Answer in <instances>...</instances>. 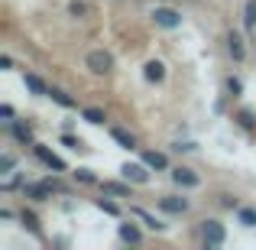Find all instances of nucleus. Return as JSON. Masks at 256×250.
Here are the masks:
<instances>
[{"instance_id":"bb28decb","label":"nucleus","mask_w":256,"mask_h":250,"mask_svg":"<svg viewBox=\"0 0 256 250\" xmlns=\"http://www.w3.org/2000/svg\"><path fill=\"white\" fill-rule=\"evenodd\" d=\"M237 120H240L244 127H256V117H253L250 111H240V114H237Z\"/></svg>"},{"instance_id":"7c9ffc66","label":"nucleus","mask_w":256,"mask_h":250,"mask_svg":"<svg viewBox=\"0 0 256 250\" xmlns=\"http://www.w3.org/2000/svg\"><path fill=\"white\" fill-rule=\"evenodd\" d=\"M0 117H4V120H13V107L10 104H0Z\"/></svg>"},{"instance_id":"a878e982","label":"nucleus","mask_w":256,"mask_h":250,"mask_svg":"<svg viewBox=\"0 0 256 250\" xmlns=\"http://www.w3.org/2000/svg\"><path fill=\"white\" fill-rule=\"evenodd\" d=\"M13 166H16V159H13L10 153H4V156H0V175H6V172H10Z\"/></svg>"},{"instance_id":"aec40b11","label":"nucleus","mask_w":256,"mask_h":250,"mask_svg":"<svg viewBox=\"0 0 256 250\" xmlns=\"http://www.w3.org/2000/svg\"><path fill=\"white\" fill-rule=\"evenodd\" d=\"M82 117L88 120V124H104V111H100V107H84V111H82Z\"/></svg>"},{"instance_id":"cd10ccee","label":"nucleus","mask_w":256,"mask_h":250,"mask_svg":"<svg viewBox=\"0 0 256 250\" xmlns=\"http://www.w3.org/2000/svg\"><path fill=\"white\" fill-rule=\"evenodd\" d=\"M62 143H65V146H72V150H84V143H82V140H78V137H68V133L62 137Z\"/></svg>"},{"instance_id":"412c9836","label":"nucleus","mask_w":256,"mask_h":250,"mask_svg":"<svg viewBox=\"0 0 256 250\" xmlns=\"http://www.w3.org/2000/svg\"><path fill=\"white\" fill-rule=\"evenodd\" d=\"M237 218L244 227H256V211L253 208H237Z\"/></svg>"},{"instance_id":"393cba45","label":"nucleus","mask_w":256,"mask_h":250,"mask_svg":"<svg viewBox=\"0 0 256 250\" xmlns=\"http://www.w3.org/2000/svg\"><path fill=\"white\" fill-rule=\"evenodd\" d=\"M75 179H78V182H84V185H94V182H98V175H94L91 169H78Z\"/></svg>"},{"instance_id":"6ab92c4d","label":"nucleus","mask_w":256,"mask_h":250,"mask_svg":"<svg viewBox=\"0 0 256 250\" xmlns=\"http://www.w3.org/2000/svg\"><path fill=\"white\" fill-rule=\"evenodd\" d=\"M23 82H26V88H30L32 94H49V85H46V82H42L39 75H26Z\"/></svg>"},{"instance_id":"f8f14e48","label":"nucleus","mask_w":256,"mask_h":250,"mask_svg":"<svg viewBox=\"0 0 256 250\" xmlns=\"http://www.w3.org/2000/svg\"><path fill=\"white\" fill-rule=\"evenodd\" d=\"M143 163L150 166V169H159V172H162V169H169L166 153H156V150H146V153H143Z\"/></svg>"},{"instance_id":"c756f323","label":"nucleus","mask_w":256,"mask_h":250,"mask_svg":"<svg viewBox=\"0 0 256 250\" xmlns=\"http://www.w3.org/2000/svg\"><path fill=\"white\" fill-rule=\"evenodd\" d=\"M220 205L224 208H237V198H234V195H220Z\"/></svg>"},{"instance_id":"2eb2a0df","label":"nucleus","mask_w":256,"mask_h":250,"mask_svg":"<svg viewBox=\"0 0 256 250\" xmlns=\"http://www.w3.org/2000/svg\"><path fill=\"white\" fill-rule=\"evenodd\" d=\"M46 98H52L58 107H75V98H72L68 91H62V88H49V94Z\"/></svg>"},{"instance_id":"9d476101","label":"nucleus","mask_w":256,"mask_h":250,"mask_svg":"<svg viewBox=\"0 0 256 250\" xmlns=\"http://www.w3.org/2000/svg\"><path fill=\"white\" fill-rule=\"evenodd\" d=\"M143 78H146V82H152V85H159L166 78V65L159 62V59H150V62L143 65Z\"/></svg>"},{"instance_id":"6e6552de","label":"nucleus","mask_w":256,"mask_h":250,"mask_svg":"<svg viewBox=\"0 0 256 250\" xmlns=\"http://www.w3.org/2000/svg\"><path fill=\"white\" fill-rule=\"evenodd\" d=\"M146 169L150 166H140V163H126L124 169H120V172H124V179L126 182H136V185H146V182H150V172H146Z\"/></svg>"},{"instance_id":"39448f33","label":"nucleus","mask_w":256,"mask_h":250,"mask_svg":"<svg viewBox=\"0 0 256 250\" xmlns=\"http://www.w3.org/2000/svg\"><path fill=\"white\" fill-rule=\"evenodd\" d=\"M58 188V182H52V179H46V182H26L23 185V192L30 195V198H49L52 192Z\"/></svg>"},{"instance_id":"b1692460","label":"nucleus","mask_w":256,"mask_h":250,"mask_svg":"<svg viewBox=\"0 0 256 250\" xmlns=\"http://www.w3.org/2000/svg\"><path fill=\"white\" fill-rule=\"evenodd\" d=\"M20 221H23V224H26V227H30V231H32V234H42V231H39V221H36V214H30V211H23V214H20Z\"/></svg>"},{"instance_id":"f3484780","label":"nucleus","mask_w":256,"mask_h":250,"mask_svg":"<svg viewBox=\"0 0 256 250\" xmlns=\"http://www.w3.org/2000/svg\"><path fill=\"white\" fill-rule=\"evenodd\" d=\"M120 240H126V244H140V240H143V231H140L136 224H120Z\"/></svg>"},{"instance_id":"f257e3e1","label":"nucleus","mask_w":256,"mask_h":250,"mask_svg":"<svg viewBox=\"0 0 256 250\" xmlns=\"http://www.w3.org/2000/svg\"><path fill=\"white\" fill-rule=\"evenodd\" d=\"M84 65H88V72H94V75H110L114 72V56L107 49H91L88 59H84Z\"/></svg>"},{"instance_id":"20e7f679","label":"nucleus","mask_w":256,"mask_h":250,"mask_svg":"<svg viewBox=\"0 0 256 250\" xmlns=\"http://www.w3.org/2000/svg\"><path fill=\"white\" fill-rule=\"evenodd\" d=\"M172 182H175V185H182V188H198L201 185V175L194 172V169H188V166H175L172 169Z\"/></svg>"},{"instance_id":"1a4fd4ad","label":"nucleus","mask_w":256,"mask_h":250,"mask_svg":"<svg viewBox=\"0 0 256 250\" xmlns=\"http://www.w3.org/2000/svg\"><path fill=\"white\" fill-rule=\"evenodd\" d=\"M32 150H36V156L42 159V163L49 166V169H56V172H65V163H62V159H58L56 153L49 150V146H42V143H32Z\"/></svg>"},{"instance_id":"dca6fc26","label":"nucleus","mask_w":256,"mask_h":250,"mask_svg":"<svg viewBox=\"0 0 256 250\" xmlns=\"http://www.w3.org/2000/svg\"><path fill=\"white\" fill-rule=\"evenodd\" d=\"M110 137L117 140V143L124 146V150H136V137H133V133H126V130H120V127H114Z\"/></svg>"},{"instance_id":"7ed1b4c3","label":"nucleus","mask_w":256,"mask_h":250,"mask_svg":"<svg viewBox=\"0 0 256 250\" xmlns=\"http://www.w3.org/2000/svg\"><path fill=\"white\" fill-rule=\"evenodd\" d=\"M152 20H156V26H162V30H178L182 26V13L172 10V7H156V10H152Z\"/></svg>"},{"instance_id":"f03ea898","label":"nucleus","mask_w":256,"mask_h":250,"mask_svg":"<svg viewBox=\"0 0 256 250\" xmlns=\"http://www.w3.org/2000/svg\"><path fill=\"white\" fill-rule=\"evenodd\" d=\"M201 237H204V244L208 247H220L227 240V231H224V224L220 221H201Z\"/></svg>"},{"instance_id":"5701e85b","label":"nucleus","mask_w":256,"mask_h":250,"mask_svg":"<svg viewBox=\"0 0 256 250\" xmlns=\"http://www.w3.org/2000/svg\"><path fill=\"white\" fill-rule=\"evenodd\" d=\"M94 205H98V208H100V211H104V214H110V218H117V214H120V208L114 205V201H107V198H98V201H94Z\"/></svg>"},{"instance_id":"a211bd4d","label":"nucleus","mask_w":256,"mask_h":250,"mask_svg":"<svg viewBox=\"0 0 256 250\" xmlns=\"http://www.w3.org/2000/svg\"><path fill=\"white\" fill-rule=\"evenodd\" d=\"M244 26H246V33L256 30V0H246L244 4Z\"/></svg>"},{"instance_id":"ddd939ff","label":"nucleus","mask_w":256,"mask_h":250,"mask_svg":"<svg viewBox=\"0 0 256 250\" xmlns=\"http://www.w3.org/2000/svg\"><path fill=\"white\" fill-rule=\"evenodd\" d=\"M100 188H104V195H120V198H133V195H130V185H126V182H100Z\"/></svg>"},{"instance_id":"423d86ee","label":"nucleus","mask_w":256,"mask_h":250,"mask_svg":"<svg viewBox=\"0 0 256 250\" xmlns=\"http://www.w3.org/2000/svg\"><path fill=\"white\" fill-rule=\"evenodd\" d=\"M227 52H230L234 62H244V59H246V43H244V36H240L237 30L227 33Z\"/></svg>"},{"instance_id":"4468645a","label":"nucleus","mask_w":256,"mask_h":250,"mask_svg":"<svg viewBox=\"0 0 256 250\" xmlns=\"http://www.w3.org/2000/svg\"><path fill=\"white\" fill-rule=\"evenodd\" d=\"M10 130H13V137H16L20 143H36V140H32V127L20 124V120H10Z\"/></svg>"},{"instance_id":"473e14b6","label":"nucleus","mask_w":256,"mask_h":250,"mask_svg":"<svg viewBox=\"0 0 256 250\" xmlns=\"http://www.w3.org/2000/svg\"><path fill=\"white\" fill-rule=\"evenodd\" d=\"M0 69L10 72V69H13V59H10V56H0Z\"/></svg>"},{"instance_id":"0eeeda50","label":"nucleus","mask_w":256,"mask_h":250,"mask_svg":"<svg viewBox=\"0 0 256 250\" xmlns=\"http://www.w3.org/2000/svg\"><path fill=\"white\" fill-rule=\"evenodd\" d=\"M159 208H162L166 214H185L188 198H182V195H162V198H159Z\"/></svg>"},{"instance_id":"c85d7f7f","label":"nucleus","mask_w":256,"mask_h":250,"mask_svg":"<svg viewBox=\"0 0 256 250\" xmlns=\"http://www.w3.org/2000/svg\"><path fill=\"white\" fill-rule=\"evenodd\" d=\"M227 91H230V94H240V91H244V82H240V78H227Z\"/></svg>"},{"instance_id":"4be33fe9","label":"nucleus","mask_w":256,"mask_h":250,"mask_svg":"<svg viewBox=\"0 0 256 250\" xmlns=\"http://www.w3.org/2000/svg\"><path fill=\"white\" fill-rule=\"evenodd\" d=\"M88 10H91V7L82 4V0H72V4H68V17H78V20H82V17H88Z\"/></svg>"},{"instance_id":"9b49d317","label":"nucleus","mask_w":256,"mask_h":250,"mask_svg":"<svg viewBox=\"0 0 256 250\" xmlns=\"http://www.w3.org/2000/svg\"><path fill=\"white\" fill-rule=\"evenodd\" d=\"M130 214H133V218H140L146 227H150V231H166V224L156 218V214H150L146 208H130Z\"/></svg>"},{"instance_id":"2f4dec72","label":"nucleus","mask_w":256,"mask_h":250,"mask_svg":"<svg viewBox=\"0 0 256 250\" xmlns=\"http://www.w3.org/2000/svg\"><path fill=\"white\" fill-rule=\"evenodd\" d=\"M172 150H175V153H192V150H194V143H175Z\"/></svg>"}]
</instances>
